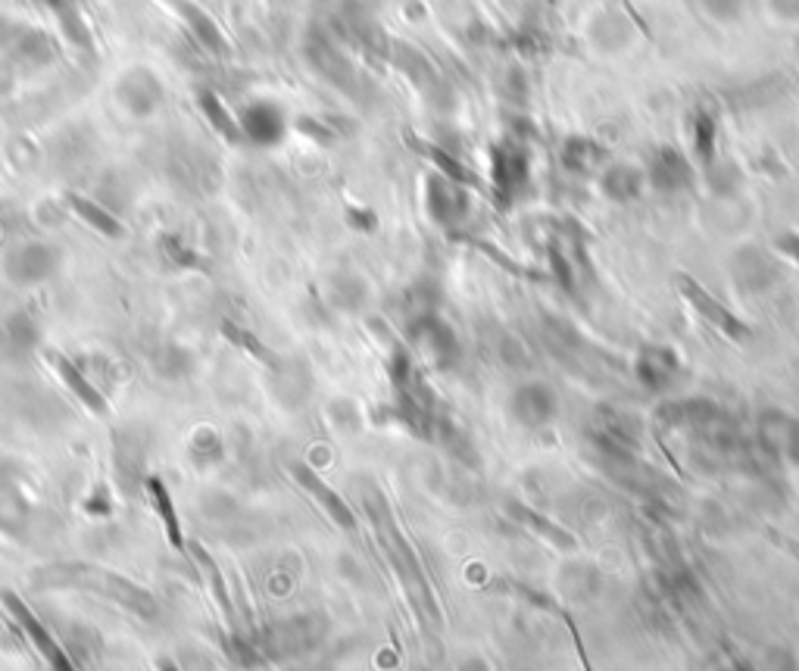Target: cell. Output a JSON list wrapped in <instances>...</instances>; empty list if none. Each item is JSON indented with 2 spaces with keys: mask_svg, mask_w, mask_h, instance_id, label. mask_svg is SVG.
Here are the masks:
<instances>
[{
  "mask_svg": "<svg viewBox=\"0 0 799 671\" xmlns=\"http://www.w3.org/2000/svg\"><path fill=\"white\" fill-rule=\"evenodd\" d=\"M360 497H363V509H366L368 521H372V528H375L378 546L385 550V556H388L390 565H393L397 578L403 581L407 593L415 597V607L422 609L428 619H434V615H437V609H434L432 590H428V581H425L422 563H419L415 550H412L410 543H407V538H403V531L397 528L388 499L381 497V491H378V487H372V484H366V487L360 491Z\"/></svg>",
  "mask_w": 799,
  "mask_h": 671,
  "instance_id": "1",
  "label": "cell"
},
{
  "mask_svg": "<svg viewBox=\"0 0 799 671\" xmlns=\"http://www.w3.org/2000/svg\"><path fill=\"white\" fill-rule=\"evenodd\" d=\"M656 422L662 432H674L691 437L693 444L706 447L713 437H721L735 425V419L721 410L709 397H678L656 407Z\"/></svg>",
  "mask_w": 799,
  "mask_h": 671,
  "instance_id": "2",
  "label": "cell"
},
{
  "mask_svg": "<svg viewBox=\"0 0 799 671\" xmlns=\"http://www.w3.org/2000/svg\"><path fill=\"white\" fill-rule=\"evenodd\" d=\"M38 581H47V585H79V587H94L97 593H107L113 600H119L122 607H129L131 612H138L141 619H153L156 612V603L148 590H141L138 585H131L126 578L113 575V572H104L97 565H54L47 568L42 575H35Z\"/></svg>",
  "mask_w": 799,
  "mask_h": 671,
  "instance_id": "3",
  "label": "cell"
},
{
  "mask_svg": "<svg viewBox=\"0 0 799 671\" xmlns=\"http://www.w3.org/2000/svg\"><path fill=\"white\" fill-rule=\"evenodd\" d=\"M534 160L519 138H503L491 148V191L500 207H513L531 191Z\"/></svg>",
  "mask_w": 799,
  "mask_h": 671,
  "instance_id": "4",
  "label": "cell"
},
{
  "mask_svg": "<svg viewBox=\"0 0 799 671\" xmlns=\"http://www.w3.org/2000/svg\"><path fill=\"white\" fill-rule=\"evenodd\" d=\"M407 338H410L412 350L437 372H454L462 363V344H459L450 322L437 309L410 316L407 319Z\"/></svg>",
  "mask_w": 799,
  "mask_h": 671,
  "instance_id": "5",
  "label": "cell"
},
{
  "mask_svg": "<svg viewBox=\"0 0 799 671\" xmlns=\"http://www.w3.org/2000/svg\"><path fill=\"white\" fill-rule=\"evenodd\" d=\"M328 631V622L316 612H303L287 622H279L272 628H266L254 640L260 647L262 659H281V656H301V652L313 650Z\"/></svg>",
  "mask_w": 799,
  "mask_h": 671,
  "instance_id": "6",
  "label": "cell"
},
{
  "mask_svg": "<svg viewBox=\"0 0 799 671\" xmlns=\"http://www.w3.org/2000/svg\"><path fill=\"white\" fill-rule=\"evenodd\" d=\"M547 262L565 291H575L587 269V238L575 222H556L547 235Z\"/></svg>",
  "mask_w": 799,
  "mask_h": 671,
  "instance_id": "7",
  "label": "cell"
},
{
  "mask_svg": "<svg viewBox=\"0 0 799 671\" xmlns=\"http://www.w3.org/2000/svg\"><path fill=\"white\" fill-rule=\"evenodd\" d=\"M60 262H63L60 247H54L47 240H22V244L7 250L3 275L16 287H38V284L50 282L57 275Z\"/></svg>",
  "mask_w": 799,
  "mask_h": 671,
  "instance_id": "8",
  "label": "cell"
},
{
  "mask_svg": "<svg viewBox=\"0 0 799 671\" xmlns=\"http://www.w3.org/2000/svg\"><path fill=\"white\" fill-rule=\"evenodd\" d=\"M425 210L437 228L456 232L472 216V195L469 185L456 181L450 175L432 173L425 178Z\"/></svg>",
  "mask_w": 799,
  "mask_h": 671,
  "instance_id": "9",
  "label": "cell"
},
{
  "mask_svg": "<svg viewBox=\"0 0 799 671\" xmlns=\"http://www.w3.org/2000/svg\"><path fill=\"white\" fill-rule=\"evenodd\" d=\"M678 291H681V297L696 309V316H700L703 322H709L721 338H728V341H735V344H747V341L753 338V328L747 326L737 313H731L718 297H713V294L696 282V279L681 275V279H678Z\"/></svg>",
  "mask_w": 799,
  "mask_h": 671,
  "instance_id": "10",
  "label": "cell"
},
{
  "mask_svg": "<svg viewBox=\"0 0 799 671\" xmlns=\"http://www.w3.org/2000/svg\"><path fill=\"white\" fill-rule=\"evenodd\" d=\"M644 178H647L649 188L659 191V195H684V191H691L693 181H696V169H693L691 156L681 148L659 144V148L649 151Z\"/></svg>",
  "mask_w": 799,
  "mask_h": 671,
  "instance_id": "11",
  "label": "cell"
},
{
  "mask_svg": "<svg viewBox=\"0 0 799 671\" xmlns=\"http://www.w3.org/2000/svg\"><path fill=\"white\" fill-rule=\"evenodd\" d=\"M641 419L634 412L619 407H600L590 422V444L597 450H615V454H641Z\"/></svg>",
  "mask_w": 799,
  "mask_h": 671,
  "instance_id": "12",
  "label": "cell"
},
{
  "mask_svg": "<svg viewBox=\"0 0 799 671\" xmlns=\"http://www.w3.org/2000/svg\"><path fill=\"white\" fill-rule=\"evenodd\" d=\"M509 415L519 422L521 428L540 432L556 422L560 415V397L547 381H525L513 390L509 397Z\"/></svg>",
  "mask_w": 799,
  "mask_h": 671,
  "instance_id": "13",
  "label": "cell"
},
{
  "mask_svg": "<svg viewBox=\"0 0 799 671\" xmlns=\"http://www.w3.org/2000/svg\"><path fill=\"white\" fill-rule=\"evenodd\" d=\"M681 372H684L681 356L666 344L641 346V353L634 360V378L649 393H666V390L674 388Z\"/></svg>",
  "mask_w": 799,
  "mask_h": 671,
  "instance_id": "14",
  "label": "cell"
},
{
  "mask_svg": "<svg viewBox=\"0 0 799 671\" xmlns=\"http://www.w3.org/2000/svg\"><path fill=\"white\" fill-rule=\"evenodd\" d=\"M291 472H294V478L301 481V487L306 491V494H309V497L319 499V506H322L328 519L334 521L338 528H344V531H356V516H353L350 503H346L338 491H331L322 478L316 475L309 466H303V462H294V466H291Z\"/></svg>",
  "mask_w": 799,
  "mask_h": 671,
  "instance_id": "15",
  "label": "cell"
},
{
  "mask_svg": "<svg viewBox=\"0 0 799 671\" xmlns=\"http://www.w3.org/2000/svg\"><path fill=\"white\" fill-rule=\"evenodd\" d=\"M560 163L568 175L587 178V175L603 173L606 163H609V151L590 134H568L560 148Z\"/></svg>",
  "mask_w": 799,
  "mask_h": 671,
  "instance_id": "16",
  "label": "cell"
},
{
  "mask_svg": "<svg viewBox=\"0 0 799 671\" xmlns=\"http://www.w3.org/2000/svg\"><path fill=\"white\" fill-rule=\"evenodd\" d=\"M735 284L747 294H762L768 291L772 284L778 282V262L772 260L768 254H762L759 247H743L735 254Z\"/></svg>",
  "mask_w": 799,
  "mask_h": 671,
  "instance_id": "17",
  "label": "cell"
},
{
  "mask_svg": "<svg viewBox=\"0 0 799 671\" xmlns=\"http://www.w3.org/2000/svg\"><path fill=\"white\" fill-rule=\"evenodd\" d=\"M3 32H0V44L10 50L13 60H20L25 66H42L50 63L54 57V44L50 38L38 32V28H28V25H10L7 20H0Z\"/></svg>",
  "mask_w": 799,
  "mask_h": 671,
  "instance_id": "18",
  "label": "cell"
},
{
  "mask_svg": "<svg viewBox=\"0 0 799 671\" xmlns=\"http://www.w3.org/2000/svg\"><path fill=\"white\" fill-rule=\"evenodd\" d=\"M287 131V119L275 104L269 101H260V104H250V107L240 113V134L250 138L254 144L260 148H272L279 144Z\"/></svg>",
  "mask_w": 799,
  "mask_h": 671,
  "instance_id": "19",
  "label": "cell"
},
{
  "mask_svg": "<svg viewBox=\"0 0 799 671\" xmlns=\"http://www.w3.org/2000/svg\"><path fill=\"white\" fill-rule=\"evenodd\" d=\"M119 97H122V104L134 116H148V113L160 107L163 87H160V82L153 79V72H148V69H131V72L122 75V82H119Z\"/></svg>",
  "mask_w": 799,
  "mask_h": 671,
  "instance_id": "20",
  "label": "cell"
},
{
  "mask_svg": "<svg viewBox=\"0 0 799 671\" xmlns=\"http://www.w3.org/2000/svg\"><path fill=\"white\" fill-rule=\"evenodd\" d=\"M42 341V326L32 319V313H10L0 322V353L7 356H28Z\"/></svg>",
  "mask_w": 799,
  "mask_h": 671,
  "instance_id": "21",
  "label": "cell"
},
{
  "mask_svg": "<svg viewBox=\"0 0 799 671\" xmlns=\"http://www.w3.org/2000/svg\"><path fill=\"white\" fill-rule=\"evenodd\" d=\"M688 141H691V153L703 169L718 160V119L706 107H696L688 116Z\"/></svg>",
  "mask_w": 799,
  "mask_h": 671,
  "instance_id": "22",
  "label": "cell"
},
{
  "mask_svg": "<svg viewBox=\"0 0 799 671\" xmlns=\"http://www.w3.org/2000/svg\"><path fill=\"white\" fill-rule=\"evenodd\" d=\"M644 185H647L644 169H637L631 163H612V166H606L603 173H600V191L612 203H631V200H637V197L644 195Z\"/></svg>",
  "mask_w": 799,
  "mask_h": 671,
  "instance_id": "23",
  "label": "cell"
},
{
  "mask_svg": "<svg viewBox=\"0 0 799 671\" xmlns=\"http://www.w3.org/2000/svg\"><path fill=\"white\" fill-rule=\"evenodd\" d=\"M47 363H54L57 375L66 381V388L72 390V393L85 403L87 410L97 412V415H107V400H104V393L97 390V385H94L91 378H85V372L75 366L72 360H66V356H60L57 350H50V353H47Z\"/></svg>",
  "mask_w": 799,
  "mask_h": 671,
  "instance_id": "24",
  "label": "cell"
},
{
  "mask_svg": "<svg viewBox=\"0 0 799 671\" xmlns=\"http://www.w3.org/2000/svg\"><path fill=\"white\" fill-rule=\"evenodd\" d=\"M144 459H148L144 440H134L131 432L119 434V440H116V469H119V481H122L129 491L138 484V481H141V484L148 481V475L141 472Z\"/></svg>",
  "mask_w": 799,
  "mask_h": 671,
  "instance_id": "25",
  "label": "cell"
},
{
  "mask_svg": "<svg viewBox=\"0 0 799 671\" xmlns=\"http://www.w3.org/2000/svg\"><path fill=\"white\" fill-rule=\"evenodd\" d=\"M144 491H148V497H151L153 509L160 513V521L166 525L169 543L181 550V546H185V541H181V525H178V516H175V503H173V497H169V491H166V484H163L160 478L148 475V481H144Z\"/></svg>",
  "mask_w": 799,
  "mask_h": 671,
  "instance_id": "26",
  "label": "cell"
},
{
  "mask_svg": "<svg viewBox=\"0 0 799 671\" xmlns=\"http://www.w3.org/2000/svg\"><path fill=\"white\" fill-rule=\"evenodd\" d=\"M509 516L516 521H521L528 531H534V534H540L543 541H550V543H556V546H575V538L565 531V528H560V525H553V521L547 519V516H540V513H534V509H528V506H519V503H513L509 506Z\"/></svg>",
  "mask_w": 799,
  "mask_h": 671,
  "instance_id": "27",
  "label": "cell"
},
{
  "mask_svg": "<svg viewBox=\"0 0 799 671\" xmlns=\"http://www.w3.org/2000/svg\"><path fill=\"white\" fill-rule=\"evenodd\" d=\"M66 203L72 207V213H79V216L85 219L91 228H97L101 235H107V238H119V235H122V225L116 222V216H109L101 203H94V200H85V197L75 195L66 197Z\"/></svg>",
  "mask_w": 799,
  "mask_h": 671,
  "instance_id": "28",
  "label": "cell"
},
{
  "mask_svg": "<svg viewBox=\"0 0 799 671\" xmlns=\"http://www.w3.org/2000/svg\"><path fill=\"white\" fill-rule=\"evenodd\" d=\"M328 297H331V304L338 309L353 313V309L366 304V284L360 282L356 275H334L331 287H328Z\"/></svg>",
  "mask_w": 799,
  "mask_h": 671,
  "instance_id": "29",
  "label": "cell"
},
{
  "mask_svg": "<svg viewBox=\"0 0 799 671\" xmlns=\"http://www.w3.org/2000/svg\"><path fill=\"white\" fill-rule=\"evenodd\" d=\"M28 521V506L13 487H0V531L7 534H22Z\"/></svg>",
  "mask_w": 799,
  "mask_h": 671,
  "instance_id": "30",
  "label": "cell"
},
{
  "mask_svg": "<svg viewBox=\"0 0 799 671\" xmlns=\"http://www.w3.org/2000/svg\"><path fill=\"white\" fill-rule=\"evenodd\" d=\"M191 456H195L197 462L210 466V462H219V459L225 456V444H222V437H219L216 432L200 428V432L191 437Z\"/></svg>",
  "mask_w": 799,
  "mask_h": 671,
  "instance_id": "31",
  "label": "cell"
},
{
  "mask_svg": "<svg viewBox=\"0 0 799 671\" xmlns=\"http://www.w3.org/2000/svg\"><path fill=\"white\" fill-rule=\"evenodd\" d=\"M200 101H203V109L210 113V119H213V126H216V129L222 131V134H228V138H238V134H240L238 126L232 122V116L225 113V107L219 104V101H216V97H213V94H200Z\"/></svg>",
  "mask_w": 799,
  "mask_h": 671,
  "instance_id": "32",
  "label": "cell"
},
{
  "mask_svg": "<svg viewBox=\"0 0 799 671\" xmlns=\"http://www.w3.org/2000/svg\"><path fill=\"white\" fill-rule=\"evenodd\" d=\"M700 3L715 22H737L743 13V0H700Z\"/></svg>",
  "mask_w": 799,
  "mask_h": 671,
  "instance_id": "33",
  "label": "cell"
},
{
  "mask_svg": "<svg viewBox=\"0 0 799 671\" xmlns=\"http://www.w3.org/2000/svg\"><path fill=\"white\" fill-rule=\"evenodd\" d=\"M780 456L799 472V419H787V432H784V444H780Z\"/></svg>",
  "mask_w": 799,
  "mask_h": 671,
  "instance_id": "34",
  "label": "cell"
},
{
  "mask_svg": "<svg viewBox=\"0 0 799 671\" xmlns=\"http://www.w3.org/2000/svg\"><path fill=\"white\" fill-rule=\"evenodd\" d=\"M188 16H191V22L197 25V35L203 32V42L210 44V47H222V38H219V32H216V25H213V22L207 20L203 13H195V10H188Z\"/></svg>",
  "mask_w": 799,
  "mask_h": 671,
  "instance_id": "35",
  "label": "cell"
},
{
  "mask_svg": "<svg viewBox=\"0 0 799 671\" xmlns=\"http://www.w3.org/2000/svg\"><path fill=\"white\" fill-rule=\"evenodd\" d=\"M775 247H778L780 257H787V260L799 266V232H784V235H778Z\"/></svg>",
  "mask_w": 799,
  "mask_h": 671,
  "instance_id": "36",
  "label": "cell"
},
{
  "mask_svg": "<svg viewBox=\"0 0 799 671\" xmlns=\"http://www.w3.org/2000/svg\"><path fill=\"white\" fill-rule=\"evenodd\" d=\"M163 250H169V260L175 262V266H197V257L191 254V250H185L181 244L175 238H166L163 240Z\"/></svg>",
  "mask_w": 799,
  "mask_h": 671,
  "instance_id": "37",
  "label": "cell"
},
{
  "mask_svg": "<svg viewBox=\"0 0 799 671\" xmlns=\"http://www.w3.org/2000/svg\"><path fill=\"white\" fill-rule=\"evenodd\" d=\"M772 7L784 20H799V0H772Z\"/></svg>",
  "mask_w": 799,
  "mask_h": 671,
  "instance_id": "38",
  "label": "cell"
},
{
  "mask_svg": "<svg viewBox=\"0 0 799 671\" xmlns=\"http://www.w3.org/2000/svg\"><path fill=\"white\" fill-rule=\"evenodd\" d=\"M85 509H87V513H91V516H97V513H104V516H107V513H109L107 494H104V491H97V494H94V499L87 503Z\"/></svg>",
  "mask_w": 799,
  "mask_h": 671,
  "instance_id": "39",
  "label": "cell"
},
{
  "mask_svg": "<svg viewBox=\"0 0 799 671\" xmlns=\"http://www.w3.org/2000/svg\"><path fill=\"white\" fill-rule=\"evenodd\" d=\"M725 671H747L743 666H735V669H725Z\"/></svg>",
  "mask_w": 799,
  "mask_h": 671,
  "instance_id": "40",
  "label": "cell"
}]
</instances>
